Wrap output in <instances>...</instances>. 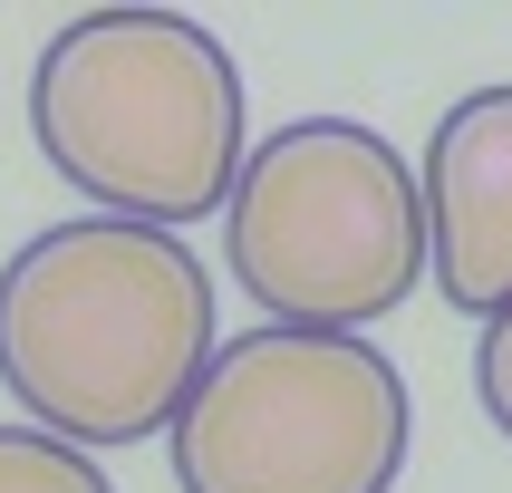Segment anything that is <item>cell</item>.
Wrapping results in <instances>:
<instances>
[{"label":"cell","mask_w":512,"mask_h":493,"mask_svg":"<svg viewBox=\"0 0 512 493\" xmlns=\"http://www.w3.org/2000/svg\"><path fill=\"white\" fill-rule=\"evenodd\" d=\"M213 358V271L174 232L78 223L0 261V387L58 445H145L174 426Z\"/></svg>","instance_id":"obj_1"},{"label":"cell","mask_w":512,"mask_h":493,"mask_svg":"<svg viewBox=\"0 0 512 493\" xmlns=\"http://www.w3.org/2000/svg\"><path fill=\"white\" fill-rule=\"evenodd\" d=\"M29 136L107 223H203L242 174V68L184 10H87L39 49Z\"/></svg>","instance_id":"obj_2"},{"label":"cell","mask_w":512,"mask_h":493,"mask_svg":"<svg viewBox=\"0 0 512 493\" xmlns=\"http://www.w3.org/2000/svg\"><path fill=\"white\" fill-rule=\"evenodd\" d=\"M223 261L271 329L358 339L426 281V203L416 174L358 116H290L261 136L223 203Z\"/></svg>","instance_id":"obj_3"},{"label":"cell","mask_w":512,"mask_h":493,"mask_svg":"<svg viewBox=\"0 0 512 493\" xmlns=\"http://www.w3.org/2000/svg\"><path fill=\"white\" fill-rule=\"evenodd\" d=\"M406 435L416 406L387 348L261 319L213 339L165 445L184 493H387Z\"/></svg>","instance_id":"obj_4"},{"label":"cell","mask_w":512,"mask_h":493,"mask_svg":"<svg viewBox=\"0 0 512 493\" xmlns=\"http://www.w3.org/2000/svg\"><path fill=\"white\" fill-rule=\"evenodd\" d=\"M426 271L464 319L512 310V87H474L435 116L426 174Z\"/></svg>","instance_id":"obj_5"},{"label":"cell","mask_w":512,"mask_h":493,"mask_svg":"<svg viewBox=\"0 0 512 493\" xmlns=\"http://www.w3.org/2000/svg\"><path fill=\"white\" fill-rule=\"evenodd\" d=\"M0 493H116V484L78 445H58L39 426H0Z\"/></svg>","instance_id":"obj_6"},{"label":"cell","mask_w":512,"mask_h":493,"mask_svg":"<svg viewBox=\"0 0 512 493\" xmlns=\"http://www.w3.org/2000/svg\"><path fill=\"white\" fill-rule=\"evenodd\" d=\"M474 387H484V416L512 435V310L484 319V348H474Z\"/></svg>","instance_id":"obj_7"}]
</instances>
